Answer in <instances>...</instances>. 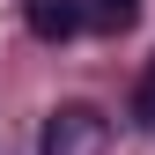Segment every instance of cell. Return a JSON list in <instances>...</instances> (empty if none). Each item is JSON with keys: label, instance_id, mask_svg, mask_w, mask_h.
<instances>
[{"label": "cell", "instance_id": "1", "mask_svg": "<svg viewBox=\"0 0 155 155\" xmlns=\"http://www.w3.org/2000/svg\"><path fill=\"white\" fill-rule=\"evenodd\" d=\"M37 155H111V118L96 104H59L37 126Z\"/></svg>", "mask_w": 155, "mask_h": 155}, {"label": "cell", "instance_id": "2", "mask_svg": "<svg viewBox=\"0 0 155 155\" xmlns=\"http://www.w3.org/2000/svg\"><path fill=\"white\" fill-rule=\"evenodd\" d=\"M22 22H30V37H45V45H67V37L81 30V8H74V0H22Z\"/></svg>", "mask_w": 155, "mask_h": 155}, {"label": "cell", "instance_id": "3", "mask_svg": "<svg viewBox=\"0 0 155 155\" xmlns=\"http://www.w3.org/2000/svg\"><path fill=\"white\" fill-rule=\"evenodd\" d=\"M74 8H81V30H96V37H118L140 22V0H74Z\"/></svg>", "mask_w": 155, "mask_h": 155}, {"label": "cell", "instance_id": "4", "mask_svg": "<svg viewBox=\"0 0 155 155\" xmlns=\"http://www.w3.org/2000/svg\"><path fill=\"white\" fill-rule=\"evenodd\" d=\"M133 118L155 133V59H148V74H140V89H133Z\"/></svg>", "mask_w": 155, "mask_h": 155}]
</instances>
